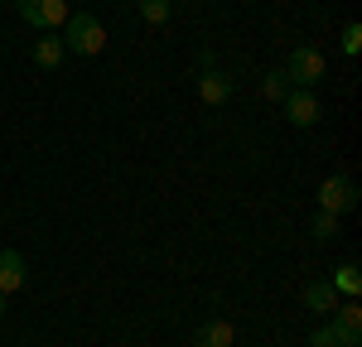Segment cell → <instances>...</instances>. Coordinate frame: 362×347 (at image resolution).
I'll use <instances>...</instances> for the list:
<instances>
[{
	"label": "cell",
	"mask_w": 362,
	"mask_h": 347,
	"mask_svg": "<svg viewBox=\"0 0 362 347\" xmlns=\"http://www.w3.org/2000/svg\"><path fill=\"white\" fill-rule=\"evenodd\" d=\"M237 343V328L227 318H203L194 333V347H232Z\"/></svg>",
	"instance_id": "9c48e42d"
},
{
	"label": "cell",
	"mask_w": 362,
	"mask_h": 347,
	"mask_svg": "<svg viewBox=\"0 0 362 347\" xmlns=\"http://www.w3.org/2000/svg\"><path fill=\"white\" fill-rule=\"evenodd\" d=\"M140 20L145 25H169V0H140Z\"/></svg>",
	"instance_id": "9a60e30c"
},
{
	"label": "cell",
	"mask_w": 362,
	"mask_h": 347,
	"mask_svg": "<svg viewBox=\"0 0 362 347\" xmlns=\"http://www.w3.org/2000/svg\"><path fill=\"white\" fill-rule=\"evenodd\" d=\"M338 227H343V217H334V212H324V207H319V212H314V222H309V236H314V241H334Z\"/></svg>",
	"instance_id": "4fadbf2b"
},
{
	"label": "cell",
	"mask_w": 362,
	"mask_h": 347,
	"mask_svg": "<svg viewBox=\"0 0 362 347\" xmlns=\"http://www.w3.org/2000/svg\"><path fill=\"white\" fill-rule=\"evenodd\" d=\"M280 111H285V121L290 126H300V130H309V126H319V92L314 87H290V97L280 102Z\"/></svg>",
	"instance_id": "8992f818"
},
{
	"label": "cell",
	"mask_w": 362,
	"mask_h": 347,
	"mask_svg": "<svg viewBox=\"0 0 362 347\" xmlns=\"http://www.w3.org/2000/svg\"><path fill=\"white\" fill-rule=\"evenodd\" d=\"M329 323H334V333H338V347H358L362 343V309H358V299H348L343 309H334Z\"/></svg>",
	"instance_id": "52a82bcc"
},
{
	"label": "cell",
	"mask_w": 362,
	"mask_h": 347,
	"mask_svg": "<svg viewBox=\"0 0 362 347\" xmlns=\"http://www.w3.org/2000/svg\"><path fill=\"white\" fill-rule=\"evenodd\" d=\"M15 10L25 15V25L44 29V34H58L68 25V5L63 0H15Z\"/></svg>",
	"instance_id": "5b68a950"
},
{
	"label": "cell",
	"mask_w": 362,
	"mask_h": 347,
	"mask_svg": "<svg viewBox=\"0 0 362 347\" xmlns=\"http://www.w3.org/2000/svg\"><path fill=\"white\" fill-rule=\"evenodd\" d=\"M63 49L73 58H97L107 49V25L97 20V15H68V25H63Z\"/></svg>",
	"instance_id": "6da1fadb"
},
{
	"label": "cell",
	"mask_w": 362,
	"mask_h": 347,
	"mask_svg": "<svg viewBox=\"0 0 362 347\" xmlns=\"http://www.w3.org/2000/svg\"><path fill=\"white\" fill-rule=\"evenodd\" d=\"M63 54H68V49H63V34H44V39L34 44V54H29V58H34L44 73H54L58 63H63Z\"/></svg>",
	"instance_id": "8fae6325"
},
{
	"label": "cell",
	"mask_w": 362,
	"mask_h": 347,
	"mask_svg": "<svg viewBox=\"0 0 362 347\" xmlns=\"http://www.w3.org/2000/svg\"><path fill=\"white\" fill-rule=\"evenodd\" d=\"M29 280V265L20 251H0V294H15V289H25Z\"/></svg>",
	"instance_id": "30bf717a"
},
{
	"label": "cell",
	"mask_w": 362,
	"mask_h": 347,
	"mask_svg": "<svg viewBox=\"0 0 362 347\" xmlns=\"http://www.w3.org/2000/svg\"><path fill=\"white\" fill-rule=\"evenodd\" d=\"M319 207L334 212V217L353 212V207H358V183H353L348 174H329V178L319 183Z\"/></svg>",
	"instance_id": "277c9868"
},
{
	"label": "cell",
	"mask_w": 362,
	"mask_h": 347,
	"mask_svg": "<svg viewBox=\"0 0 362 347\" xmlns=\"http://www.w3.org/2000/svg\"><path fill=\"white\" fill-rule=\"evenodd\" d=\"M198 97L208 106H227L232 102V78L218 68V54H208V49L198 54Z\"/></svg>",
	"instance_id": "7a4b0ae2"
},
{
	"label": "cell",
	"mask_w": 362,
	"mask_h": 347,
	"mask_svg": "<svg viewBox=\"0 0 362 347\" xmlns=\"http://www.w3.org/2000/svg\"><path fill=\"white\" fill-rule=\"evenodd\" d=\"M338 49H343V54L353 58V54L362 49V29H358V25H343V44H338Z\"/></svg>",
	"instance_id": "e0dca14e"
},
{
	"label": "cell",
	"mask_w": 362,
	"mask_h": 347,
	"mask_svg": "<svg viewBox=\"0 0 362 347\" xmlns=\"http://www.w3.org/2000/svg\"><path fill=\"white\" fill-rule=\"evenodd\" d=\"M261 97H271V102H285V97H290V78H285L280 68H271V73L261 78Z\"/></svg>",
	"instance_id": "5bb4252c"
},
{
	"label": "cell",
	"mask_w": 362,
	"mask_h": 347,
	"mask_svg": "<svg viewBox=\"0 0 362 347\" xmlns=\"http://www.w3.org/2000/svg\"><path fill=\"white\" fill-rule=\"evenodd\" d=\"M305 347H338V333H334V323L324 318V323H319V328L309 333V343H305Z\"/></svg>",
	"instance_id": "2e32d148"
},
{
	"label": "cell",
	"mask_w": 362,
	"mask_h": 347,
	"mask_svg": "<svg viewBox=\"0 0 362 347\" xmlns=\"http://www.w3.org/2000/svg\"><path fill=\"white\" fill-rule=\"evenodd\" d=\"M280 73L290 78V87H319V78L329 73V63H324V54H319V49L300 44L295 54L285 58V68H280Z\"/></svg>",
	"instance_id": "3957f363"
},
{
	"label": "cell",
	"mask_w": 362,
	"mask_h": 347,
	"mask_svg": "<svg viewBox=\"0 0 362 347\" xmlns=\"http://www.w3.org/2000/svg\"><path fill=\"white\" fill-rule=\"evenodd\" d=\"M0 318H5V294H0Z\"/></svg>",
	"instance_id": "ac0fdd59"
},
{
	"label": "cell",
	"mask_w": 362,
	"mask_h": 347,
	"mask_svg": "<svg viewBox=\"0 0 362 347\" xmlns=\"http://www.w3.org/2000/svg\"><path fill=\"white\" fill-rule=\"evenodd\" d=\"M300 299H305V309H309L314 318H329V314L338 309V289L329 285V280H309Z\"/></svg>",
	"instance_id": "ba28073f"
},
{
	"label": "cell",
	"mask_w": 362,
	"mask_h": 347,
	"mask_svg": "<svg viewBox=\"0 0 362 347\" xmlns=\"http://www.w3.org/2000/svg\"><path fill=\"white\" fill-rule=\"evenodd\" d=\"M329 285H334L338 294H348V299H358V294H362V270L348 260V265H338V270H334V280H329Z\"/></svg>",
	"instance_id": "7c38bea8"
}]
</instances>
